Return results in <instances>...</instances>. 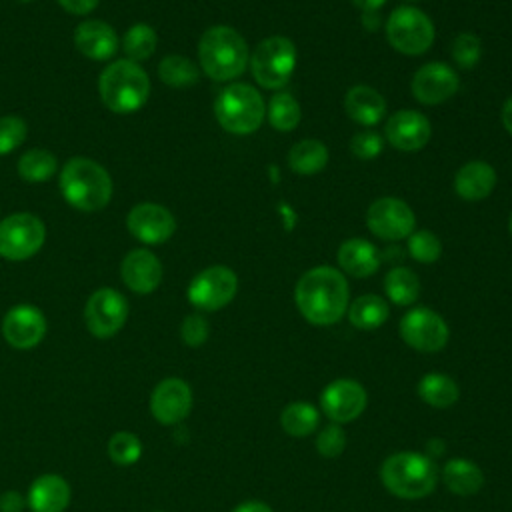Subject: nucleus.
Here are the masks:
<instances>
[{"label": "nucleus", "mask_w": 512, "mask_h": 512, "mask_svg": "<svg viewBox=\"0 0 512 512\" xmlns=\"http://www.w3.org/2000/svg\"><path fill=\"white\" fill-rule=\"evenodd\" d=\"M350 288L344 274L332 266H316L300 276L294 302L300 314L314 326L336 324L348 310Z\"/></svg>", "instance_id": "nucleus-1"}, {"label": "nucleus", "mask_w": 512, "mask_h": 512, "mask_svg": "<svg viewBox=\"0 0 512 512\" xmlns=\"http://www.w3.org/2000/svg\"><path fill=\"white\" fill-rule=\"evenodd\" d=\"M198 58L200 68L208 78L216 82H228L246 70L250 52L238 30L218 24L202 34L198 42Z\"/></svg>", "instance_id": "nucleus-2"}, {"label": "nucleus", "mask_w": 512, "mask_h": 512, "mask_svg": "<svg viewBox=\"0 0 512 512\" xmlns=\"http://www.w3.org/2000/svg\"><path fill=\"white\" fill-rule=\"evenodd\" d=\"M380 480L392 496L402 500H420L434 492L438 468L430 456L404 450L390 454L382 462Z\"/></svg>", "instance_id": "nucleus-3"}, {"label": "nucleus", "mask_w": 512, "mask_h": 512, "mask_svg": "<svg viewBox=\"0 0 512 512\" xmlns=\"http://www.w3.org/2000/svg\"><path fill=\"white\" fill-rule=\"evenodd\" d=\"M60 192L70 206L82 212H96L112 198V178L102 164L76 156L60 172Z\"/></svg>", "instance_id": "nucleus-4"}, {"label": "nucleus", "mask_w": 512, "mask_h": 512, "mask_svg": "<svg viewBox=\"0 0 512 512\" xmlns=\"http://www.w3.org/2000/svg\"><path fill=\"white\" fill-rule=\"evenodd\" d=\"M98 90L104 106L118 114L140 110L150 96V78L138 62L128 58L110 62L100 78Z\"/></svg>", "instance_id": "nucleus-5"}, {"label": "nucleus", "mask_w": 512, "mask_h": 512, "mask_svg": "<svg viewBox=\"0 0 512 512\" xmlns=\"http://www.w3.org/2000/svg\"><path fill=\"white\" fill-rule=\"evenodd\" d=\"M266 114V104L256 88L250 84H230L214 100V116L218 124L236 136L256 132Z\"/></svg>", "instance_id": "nucleus-6"}, {"label": "nucleus", "mask_w": 512, "mask_h": 512, "mask_svg": "<svg viewBox=\"0 0 512 512\" xmlns=\"http://www.w3.org/2000/svg\"><path fill=\"white\" fill-rule=\"evenodd\" d=\"M296 46L288 36H268L250 54L254 80L268 90H280L292 78L296 68Z\"/></svg>", "instance_id": "nucleus-7"}, {"label": "nucleus", "mask_w": 512, "mask_h": 512, "mask_svg": "<svg viewBox=\"0 0 512 512\" xmlns=\"http://www.w3.org/2000/svg\"><path fill=\"white\" fill-rule=\"evenodd\" d=\"M432 20L414 6H398L386 22V38L390 46L406 56L424 54L434 42Z\"/></svg>", "instance_id": "nucleus-8"}, {"label": "nucleus", "mask_w": 512, "mask_h": 512, "mask_svg": "<svg viewBox=\"0 0 512 512\" xmlns=\"http://www.w3.org/2000/svg\"><path fill=\"white\" fill-rule=\"evenodd\" d=\"M46 240L44 222L30 212H16L0 220V256L12 262L28 260Z\"/></svg>", "instance_id": "nucleus-9"}, {"label": "nucleus", "mask_w": 512, "mask_h": 512, "mask_svg": "<svg viewBox=\"0 0 512 512\" xmlns=\"http://www.w3.org/2000/svg\"><path fill=\"white\" fill-rule=\"evenodd\" d=\"M238 290V276L232 268L216 264L198 272L186 290L188 302L202 312H216L228 306Z\"/></svg>", "instance_id": "nucleus-10"}, {"label": "nucleus", "mask_w": 512, "mask_h": 512, "mask_svg": "<svg viewBox=\"0 0 512 512\" xmlns=\"http://www.w3.org/2000/svg\"><path fill=\"white\" fill-rule=\"evenodd\" d=\"M402 340L418 352H440L450 338L446 320L432 308L418 306L408 310L400 320Z\"/></svg>", "instance_id": "nucleus-11"}, {"label": "nucleus", "mask_w": 512, "mask_h": 512, "mask_svg": "<svg viewBox=\"0 0 512 512\" xmlns=\"http://www.w3.org/2000/svg\"><path fill=\"white\" fill-rule=\"evenodd\" d=\"M128 320V302L114 288H98L84 306V322L92 336L112 338Z\"/></svg>", "instance_id": "nucleus-12"}, {"label": "nucleus", "mask_w": 512, "mask_h": 512, "mask_svg": "<svg viewBox=\"0 0 512 512\" xmlns=\"http://www.w3.org/2000/svg\"><path fill=\"white\" fill-rule=\"evenodd\" d=\"M366 224L374 236L388 242H396L408 238L414 232L416 216L404 200L384 196L368 206Z\"/></svg>", "instance_id": "nucleus-13"}, {"label": "nucleus", "mask_w": 512, "mask_h": 512, "mask_svg": "<svg viewBox=\"0 0 512 512\" xmlns=\"http://www.w3.org/2000/svg\"><path fill=\"white\" fill-rule=\"evenodd\" d=\"M194 404L192 388L186 380L170 376L160 380L150 394V414L162 426H178L190 416Z\"/></svg>", "instance_id": "nucleus-14"}, {"label": "nucleus", "mask_w": 512, "mask_h": 512, "mask_svg": "<svg viewBox=\"0 0 512 512\" xmlns=\"http://www.w3.org/2000/svg\"><path fill=\"white\" fill-rule=\"evenodd\" d=\"M368 404L364 386L352 378H338L330 382L320 394L322 412L336 424H348L356 420Z\"/></svg>", "instance_id": "nucleus-15"}, {"label": "nucleus", "mask_w": 512, "mask_h": 512, "mask_svg": "<svg viewBox=\"0 0 512 512\" xmlns=\"http://www.w3.org/2000/svg\"><path fill=\"white\" fill-rule=\"evenodd\" d=\"M48 330L46 316L32 304L12 306L2 318V336L16 350L38 346Z\"/></svg>", "instance_id": "nucleus-16"}, {"label": "nucleus", "mask_w": 512, "mask_h": 512, "mask_svg": "<svg viewBox=\"0 0 512 512\" xmlns=\"http://www.w3.org/2000/svg\"><path fill=\"white\" fill-rule=\"evenodd\" d=\"M128 232L144 244H162L176 232L172 212L154 202L136 204L126 216Z\"/></svg>", "instance_id": "nucleus-17"}, {"label": "nucleus", "mask_w": 512, "mask_h": 512, "mask_svg": "<svg viewBox=\"0 0 512 512\" xmlns=\"http://www.w3.org/2000/svg\"><path fill=\"white\" fill-rule=\"evenodd\" d=\"M460 86L458 74L444 62H428L420 66L412 78V94L426 106L446 102L456 94Z\"/></svg>", "instance_id": "nucleus-18"}, {"label": "nucleus", "mask_w": 512, "mask_h": 512, "mask_svg": "<svg viewBox=\"0 0 512 512\" xmlns=\"http://www.w3.org/2000/svg\"><path fill=\"white\" fill-rule=\"evenodd\" d=\"M386 138L400 152H416L424 148L432 136L428 118L416 110H398L386 122Z\"/></svg>", "instance_id": "nucleus-19"}, {"label": "nucleus", "mask_w": 512, "mask_h": 512, "mask_svg": "<svg viewBox=\"0 0 512 512\" xmlns=\"http://www.w3.org/2000/svg\"><path fill=\"white\" fill-rule=\"evenodd\" d=\"M122 282L136 294H150L162 282V264L158 256L146 248L130 250L120 264Z\"/></svg>", "instance_id": "nucleus-20"}, {"label": "nucleus", "mask_w": 512, "mask_h": 512, "mask_svg": "<svg viewBox=\"0 0 512 512\" xmlns=\"http://www.w3.org/2000/svg\"><path fill=\"white\" fill-rule=\"evenodd\" d=\"M72 498L68 480L60 474H40L26 492V502L32 512H66Z\"/></svg>", "instance_id": "nucleus-21"}, {"label": "nucleus", "mask_w": 512, "mask_h": 512, "mask_svg": "<svg viewBox=\"0 0 512 512\" xmlns=\"http://www.w3.org/2000/svg\"><path fill=\"white\" fill-rule=\"evenodd\" d=\"M76 50L90 60H108L118 50V36L104 20H86L74 30Z\"/></svg>", "instance_id": "nucleus-22"}, {"label": "nucleus", "mask_w": 512, "mask_h": 512, "mask_svg": "<svg viewBox=\"0 0 512 512\" xmlns=\"http://www.w3.org/2000/svg\"><path fill=\"white\" fill-rule=\"evenodd\" d=\"M496 186V172L488 162L472 160L458 168L454 176V190L466 202H478L492 194Z\"/></svg>", "instance_id": "nucleus-23"}, {"label": "nucleus", "mask_w": 512, "mask_h": 512, "mask_svg": "<svg viewBox=\"0 0 512 512\" xmlns=\"http://www.w3.org/2000/svg\"><path fill=\"white\" fill-rule=\"evenodd\" d=\"M344 110L356 124L376 126L386 116V100L372 86L356 84L344 96Z\"/></svg>", "instance_id": "nucleus-24"}, {"label": "nucleus", "mask_w": 512, "mask_h": 512, "mask_svg": "<svg viewBox=\"0 0 512 512\" xmlns=\"http://www.w3.org/2000/svg\"><path fill=\"white\" fill-rule=\"evenodd\" d=\"M340 268L354 278H368L380 266V254L376 246L364 238H350L338 248Z\"/></svg>", "instance_id": "nucleus-25"}, {"label": "nucleus", "mask_w": 512, "mask_h": 512, "mask_svg": "<svg viewBox=\"0 0 512 512\" xmlns=\"http://www.w3.org/2000/svg\"><path fill=\"white\" fill-rule=\"evenodd\" d=\"M442 482L456 496H474L484 486V472L468 458H452L442 468Z\"/></svg>", "instance_id": "nucleus-26"}, {"label": "nucleus", "mask_w": 512, "mask_h": 512, "mask_svg": "<svg viewBox=\"0 0 512 512\" xmlns=\"http://www.w3.org/2000/svg\"><path fill=\"white\" fill-rule=\"evenodd\" d=\"M328 148L316 138H306L296 142L288 152V166L292 172L302 176H312L324 170L328 164Z\"/></svg>", "instance_id": "nucleus-27"}, {"label": "nucleus", "mask_w": 512, "mask_h": 512, "mask_svg": "<svg viewBox=\"0 0 512 512\" xmlns=\"http://www.w3.org/2000/svg\"><path fill=\"white\" fill-rule=\"evenodd\" d=\"M418 396L424 404L432 408H450L458 402L460 388L456 380H452L448 374L430 372L420 378Z\"/></svg>", "instance_id": "nucleus-28"}, {"label": "nucleus", "mask_w": 512, "mask_h": 512, "mask_svg": "<svg viewBox=\"0 0 512 512\" xmlns=\"http://www.w3.org/2000/svg\"><path fill=\"white\" fill-rule=\"evenodd\" d=\"M348 320L358 330H376L380 328L390 314L388 302L376 294H364L358 296L348 306Z\"/></svg>", "instance_id": "nucleus-29"}, {"label": "nucleus", "mask_w": 512, "mask_h": 512, "mask_svg": "<svg viewBox=\"0 0 512 512\" xmlns=\"http://www.w3.org/2000/svg\"><path fill=\"white\" fill-rule=\"evenodd\" d=\"M384 290L392 304L410 306L420 296V280L414 270L406 266H396L386 274Z\"/></svg>", "instance_id": "nucleus-30"}, {"label": "nucleus", "mask_w": 512, "mask_h": 512, "mask_svg": "<svg viewBox=\"0 0 512 512\" xmlns=\"http://www.w3.org/2000/svg\"><path fill=\"white\" fill-rule=\"evenodd\" d=\"M320 422V412L310 402H290L280 414V426L288 436H310Z\"/></svg>", "instance_id": "nucleus-31"}, {"label": "nucleus", "mask_w": 512, "mask_h": 512, "mask_svg": "<svg viewBox=\"0 0 512 512\" xmlns=\"http://www.w3.org/2000/svg\"><path fill=\"white\" fill-rule=\"evenodd\" d=\"M158 76L170 88H188L198 82L200 70L190 58L182 54H168L158 64Z\"/></svg>", "instance_id": "nucleus-32"}, {"label": "nucleus", "mask_w": 512, "mask_h": 512, "mask_svg": "<svg viewBox=\"0 0 512 512\" xmlns=\"http://www.w3.org/2000/svg\"><path fill=\"white\" fill-rule=\"evenodd\" d=\"M58 168L56 156L44 148H32L18 160V174L30 184L46 182Z\"/></svg>", "instance_id": "nucleus-33"}, {"label": "nucleus", "mask_w": 512, "mask_h": 512, "mask_svg": "<svg viewBox=\"0 0 512 512\" xmlns=\"http://www.w3.org/2000/svg\"><path fill=\"white\" fill-rule=\"evenodd\" d=\"M266 116L272 128L280 130V132H290L300 124V104L296 102V98L284 90L276 92L268 106H266Z\"/></svg>", "instance_id": "nucleus-34"}, {"label": "nucleus", "mask_w": 512, "mask_h": 512, "mask_svg": "<svg viewBox=\"0 0 512 512\" xmlns=\"http://www.w3.org/2000/svg\"><path fill=\"white\" fill-rule=\"evenodd\" d=\"M156 44H158V36L154 32V28L144 22L130 26L122 38V50H124L126 58L132 62L148 60L154 54Z\"/></svg>", "instance_id": "nucleus-35"}, {"label": "nucleus", "mask_w": 512, "mask_h": 512, "mask_svg": "<svg viewBox=\"0 0 512 512\" xmlns=\"http://www.w3.org/2000/svg\"><path fill=\"white\" fill-rule=\"evenodd\" d=\"M106 454L116 466H132L142 456V440L128 430H118L108 438Z\"/></svg>", "instance_id": "nucleus-36"}, {"label": "nucleus", "mask_w": 512, "mask_h": 512, "mask_svg": "<svg viewBox=\"0 0 512 512\" xmlns=\"http://www.w3.org/2000/svg\"><path fill=\"white\" fill-rule=\"evenodd\" d=\"M408 252L416 262L432 264L442 254V242L432 230H414L408 236Z\"/></svg>", "instance_id": "nucleus-37"}, {"label": "nucleus", "mask_w": 512, "mask_h": 512, "mask_svg": "<svg viewBox=\"0 0 512 512\" xmlns=\"http://www.w3.org/2000/svg\"><path fill=\"white\" fill-rule=\"evenodd\" d=\"M452 58L460 68H472L478 64L482 56V42L476 34L472 32H462L454 38L452 42Z\"/></svg>", "instance_id": "nucleus-38"}, {"label": "nucleus", "mask_w": 512, "mask_h": 512, "mask_svg": "<svg viewBox=\"0 0 512 512\" xmlns=\"http://www.w3.org/2000/svg\"><path fill=\"white\" fill-rule=\"evenodd\" d=\"M28 134V126L20 116H2L0 118V156L16 150Z\"/></svg>", "instance_id": "nucleus-39"}, {"label": "nucleus", "mask_w": 512, "mask_h": 512, "mask_svg": "<svg viewBox=\"0 0 512 512\" xmlns=\"http://www.w3.org/2000/svg\"><path fill=\"white\" fill-rule=\"evenodd\" d=\"M346 448V434L340 428V424L332 422L328 426H324L318 436H316V450L320 456L324 458H336L344 452Z\"/></svg>", "instance_id": "nucleus-40"}, {"label": "nucleus", "mask_w": 512, "mask_h": 512, "mask_svg": "<svg viewBox=\"0 0 512 512\" xmlns=\"http://www.w3.org/2000/svg\"><path fill=\"white\" fill-rule=\"evenodd\" d=\"M208 336H210V324H208V320L202 314L194 312V314H188L182 320V324H180V338H182V342L186 346L198 348V346H202L208 340Z\"/></svg>", "instance_id": "nucleus-41"}, {"label": "nucleus", "mask_w": 512, "mask_h": 512, "mask_svg": "<svg viewBox=\"0 0 512 512\" xmlns=\"http://www.w3.org/2000/svg\"><path fill=\"white\" fill-rule=\"evenodd\" d=\"M350 150L356 158H362V160H372L376 156L382 154L384 150V140L378 132L374 130H364V132H358L352 136L350 140Z\"/></svg>", "instance_id": "nucleus-42"}, {"label": "nucleus", "mask_w": 512, "mask_h": 512, "mask_svg": "<svg viewBox=\"0 0 512 512\" xmlns=\"http://www.w3.org/2000/svg\"><path fill=\"white\" fill-rule=\"evenodd\" d=\"M26 508V494L20 490H4L0 494V512H24Z\"/></svg>", "instance_id": "nucleus-43"}, {"label": "nucleus", "mask_w": 512, "mask_h": 512, "mask_svg": "<svg viewBox=\"0 0 512 512\" xmlns=\"http://www.w3.org/2000/svg\"><path fill=\"white\" fill-rule=\"evenodd\" d=\"M66 12L70 14H76V16H84V14H90L100 0H56Z\"/></svg>", "instance_id": "nucleus-44"}, {"label": "nucleus", "mask_w": 512, "mask_h": 512, "mask_svg": "<svg viewBox=\"0 0 512 512\" xmlns=\"http://www.w3.org/2000/svg\"><path fill=\"white\" fill-rule=\"evenodd\" d=\"M232 512H274L266 502H260V500H248V502H242L238 504Z\"/></svg>", "instance_id": "nucleus-45"}, {"label": "nucleus", "mask_w": 512, "mask_h": 512, "mask_svg": "<svg viewBox=\"0 0 512 512\" xmlns=\"http://www.w3.org/2000/svg\"><path fill=\"white\" fill-rule=\"evenodd\" d=\"M352 4L362 12H376L386 4V0H352Z\"/></svg>", "instance_id": "nucleus-46"}, {"label": "nucleus", "mask_w": 512, "mask_h": 512, "mask_svg": "<svg viewBox=\"0 0 512 512\" xmlns=\"http://www.w3.org/2000/svg\"><path fill=\"white\" fill-rule=\"evenodd\" d=\"M502 124L508 130V134L512 136V98H508L506 104L502 106Z\"/></svg>", "instance_id": "nucleus-47"}, {"label": "nucleus", "mask_w": 512, "mask_h": 512, "mask_svg": "<svg viewBox=\"0 0 512 512\" xmlns=\"http://www.w3.org/2000/svg\"><path fill=\"white\" fill-rule=\"evenodd\" d=\"M510 234H512V214H510Z\"/></svg>", "instance_id": "nucleus-48"}, {"label": "nucleus", "mask_w": 512, "mask_h": 512, "mask_svg": "<svg viewBox=\"0 0 512 512\" xmlns=\"http://www.w3.org/2000/svg\"><path fill=\"white\" fill-rule=\"evenodd\" d=\"M20 2H32V0H20Z\"/></svg>", "instance_id": "nucleus-49"}, {"label": "nucleus", "mask_w": 512, "mask_h": 512, "mask_svg": "<svg viewBox=\"0 0 512 512\" xmlns=\"http://www.w3.org/2000/svg\"><path fill=\"white\" fill-rule=\"evenodd\" d=\"M412 2H414V0H412Z\"/></svg>", "instance_id": "nucleus-50"}]
</instances>
